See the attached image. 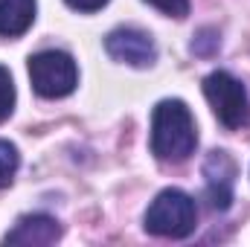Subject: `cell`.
<instances>
[{
    "label": "cell",
    "mask_w": 250,
    "mask_h": 247,
    "mask_svg": "<svg viewBox=\"0 0 250 247\" xmlns=\"http://www.w3.org/2000/svg\"><path fill=\"white\" fill-rule=\"evenodd\" d=\"M198 145L195 120L181 99L157 102L151 114V154L166 163H181Z\"/></svg>",
    "instance_id": "1"
},
{
    "label": "cell",
    "mask_w": 250,
    "mask_h": 247,
    "mask_svg": "<svg viewBox=\"0 0 250 247\" xmlns=\"http://www.w3.org/2000/svg\"><path fill=\"white\" fill-rule=\"evenodd\" d=\"M146 230L160 239H187L195 233L198 206L184 189H163L146 209Z\"/></svg>",
    "instance_id": "2"
},
{
    "label": "cell",
    "mask_w": 250,
    "mask_h": 247,
    "mask_svg": "<svg viewBox=\"0 0 250 247\" xmlns=\"http://www.w3.org/2000/svg\"><path fill=\"white\" fill-rule=\"evenodd\" d=\"M204 96L212 108V114L218 117V123L230 131L242 128L250 123V96L245 84L230 76L227 70H215L204 79Z\"/></svg>",
    "instance_id": "3"
},
{
    "label": "cell",
    "mask_w": 250,
    "mask_h": 247,
    "mask_svg": "<svg viewBox=\"0 0 250 247\" xmlns=\"http://www.w3.org/2000/svg\"><path fill=\"white\" fill-rule=\"evenodd\" d=\"M29 82L38 96L62 99L70 96L79 84V67L64 50H44L29 59Z\"/></svg>",
    "instance_id": "4"
},
{
    "label": "cell",
    "mask_w": 250,
    "mask_h": 247,
    "mask_svg": "<svg viewBox=\"0 0 250 247\" xmlns=\"http://www.w3.org/2000/svg\"><path fill=\"white\" fill-rule=\"evenodd\" d=\"M105 50L114 62L128 67H151L157 62V47L148 32L137 26H120L105 38Z\"/></svg>",
    "instance_id": "5"
},
{
    "label": "cell",
    "mask_w": 250,
    "mask_h": 247,
    "mask_svg": "<svg viewBox=\"0 0 250 247\" xmlns=\"http://www.w3.org/2000/svg\"><path fill=\"white\" fill-rule=\"evenodd\" d=\"M204 184L212 209H230L233 184H236V163L227 151H209L204 160Z\"/></svg>",
    "instance_id": "6"
},
{
    "label": "cell",
    "mask_w": 250,
    "mask_h": 247,
    "mask_svg": "<svg viewBox=\"0 0 250 247\" xmlns=\"http://www.w3.org/2000/svg\"><path fill=\"white\" fill-rule=\"evenodd\" d=\"M62 236V224L53 215H23L18 218V224L3 236V245H23V247H47L59 242Z\"/></svg>",
    "instance_id": "7"
},
{
    "label": "cell",
    "mask_w": 250,
    "mask_h": 247,
    "mask_svg": "<svg viewBox=\"0 0 250 247\" xmlns=\"http://www.w3.org/2000/svg\"><path fill=\"white\" fill-rule=\"evenodd\" d=\"M35 0H0V38H21L35 21Z\"/></svg>",
    "instance_id": "8"
},
{
    "label": "cell",
    "mask_w": 250,
    "mask_h": 247,
    "mask_svg": "<svg viewBox=\"0 0 250 247\" xmlns=\"http://www.w3.org/2000/svg\"><path fill=\"white\" fill-rule=\"evenodd\" d=\"M18 166H21V154H18V148H15L12 143L0 140V189L12 184Z\"/></svg>",
    "instance_id": "9"
},
{
    "label": "cell",
    "mask_w": 250,
    "mask_h": 247,
    "mask_svg": "<svg viewBox=\"0 0 250 247\" xmlns=\"http://www.w3.org/2000/svg\"><path fill=\"white\" fill-rule=\"evenodd\" d=\"M15 111V82L6 67H0V123H6Z\"/></svg>",
    "instance_id": "10"
},
{
    "label": "cell",
    "mask_w": 250,
    "mask_h": 247,
    "mask_svg": "<svg viewBox=\"0 0 250 247\" xmlns=\"http://www.w3.org/2000/svg\"><path fill=\"white\" fill-rule=\"evenodd\" d=\"M146 3L154 6V9H160L169 18H187L189 15V0H146Z\"/></svg>",
    "instance_id": "11"
},
{
    "label": "cell",
    "mask_w": 250,
    "mask_h": 247,
    "mask_svg": "<svg viewBox=\"0 0 250 247\" xmlns=\"http://www.w3.org/2000/svg\"><path fill=\"white\" fill-rule=\"evenodd\" d=\"M64 3L76 12H99L102 6H108V0H64Z\"/></svg>",
    "instance_id": "12"
}]
</instances>
